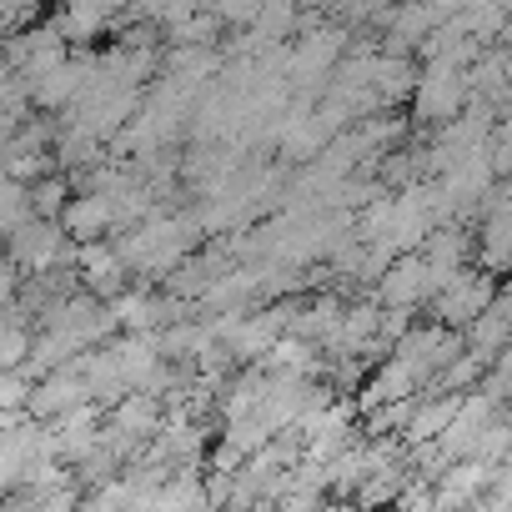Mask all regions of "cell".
Listing matches in <instances>:
<instances>
[{
    "label": "cell",
    "mask_w": 512,
    "mask_h": 512,
    "mask_svg": "<svg viewBox=\"0 0 512 512\" xmlns=\"http://www.w3.org/2000/svg\"><path fill=\"white\" fill-rule=\"evenodd\" d=\"M196 221L186 216H146L126 231L121 241V262L146 272V277H161V272H176V262H186L191 246H196Z\"/></svg>",
    "instance_id": "obj_1"
},
{
    "label": "cell",
    "mask_w": 512,
    "mask_h": 512,
    "mask_svg": "<svg viewBox=\"0 0 512 512\" xmlns=\"http://www.w3.org/2000/svg\"><path fill=\"white\" fill-rule=\"evenodd\" d=\"M442 282H447V277L427 262L422 251H402V256H392V262H387V272H382V282H377V302L407 312V307L432 302V297L442 292Z\"/></svg>",
    "instance_id": "obj_2"
},
{
    "label": "cell",
    "mask_w": 512,
    "mask_h": 512,
    "mask_svg": "<svg viewBox=\"0 0 512 512\" xmlns=\"http://www.w3.org/2000/svg\"><path fill=\"white\" fill-rule=\"evenodd\" d=\"M6 241H11V267H16V272H56L66 256H71L66 226H56V221H46V216L21 221Z\"/></svg>",
    "instance_id": "obj_3"
},
{
    "label": "cell",
    "mask_w": 512,
    "mask_h": 512,
    "mask_svg": "<svg viewBox=\"0 0 512 512\" xmlns=\"http://www.w3.org/2000/svg\"><path fill=\"white\" fill-rule=\"evenodd\" d=\"M492 297H497V287L487 272H452L442 282V292L432 297V312L442 327H472L492 307Z\"/></svg>",
    "instance_id": "obj_4"
},
{
    "label": "cell",
    "mask_w": 512,
    "mask_h": 512,
    "mask_svg": "<svg viewBox=\"0 0 512 512\" xmlns=\"http://www.w3.org/2000/svg\"><path fill=\"white\" fill-rule=\"evenodd\" d=\"M86 402H91V387H86L81 367L71 362V367L46 372V377L31 387L26 412H31V417H66V412H76V407H86Z\"/></svg>",
    "instance_id": "obj_5"
},
{
    "label": "cell",
    "mask_w": 512,
    "mask_h": 512,
    "mask_svg": "<svg viewBox=\"0 0 512 512\" xmlns=\"http://www.w3.org/2000/svg\"><path fill=\"white\" fill-rule=\"evenodd\" d=\"M61 226H66V236L71 241H101L111 226H116V211H111V196H81V201H71L66 206V216H61Z\"/></svg>",
    "instance_id": "obj_6"
},
{
    "label": "cell",
    "mask_w": 512,
    "mask_h": 512,
    "mask_svg": "<svg viewBox=\"0 0 512 512\" xmlns=\"http://www.w3.org/2000/svg\"><path fill=\"white\" fill-rule=\"evenodd\" d=\"M76 262H81V277L96 287V297H116V292H121V272H126V262H121V251H116V246H106V241H86Z\"/></svg>",
    "instance_id": "obj_7"
},
{
    "label": "cell",
    "mask_w": 512,
    "mask_h": 512,
    "mask_svg": "<svg viewBox=\"0 0 512 512\" xmlns=\"http://www.w3.org/2000/svg\"><path fill=\"white\" fill-rule=\"evenodd\" d=\"M31 347H36V337H31L26 322L6 307V312H0V372H21V367L31 362Z\"/></svg>",
    "instance_id": "obj_8"
},
{
    "label": "cell",
    "mask_w": 512,
    "mask_h": 512,
    "mask_svg": "<svg viewBox=\"0 0 512 512\" xmlns=\"http://www.w3.org/2000/svg\"><path fill=\"white\" fill-rule=\"evenodd\" d=\"M31 402V377L21 372H0V417H16Z\"/></svg>",
    "instance_id": "obj_9"
},
{
    "label": "cell",
    "mask_w": 512,
    "mask_h": 512,
    "mask_svg": "<svg viewBox=\"0 0 512 512\" xmlns=\"http://www.w3.org/2000/svg\"><path fill=\"white\" fill-rule=\"evenodd\" d=\"M61 206H66V191H61V181H56V176H51V181H41V186L31 191V216H46V221H51Z\"/></svg>",
    "instance_id": "obj_10"
},
{
    "label": "cell",
    "mask_w": 512,
    "mask_h": 512,
    "mask_svg": "<svg viewBox=\"0 0 512 512\" xmlns=\"http://www.w3.org/2000/svg\"><path fill=\"white\" fill-rule=\"evenodd\" d=\"M16 292H21V272H16L11 262H0V312L16 302Z\"/></svg>",
    "instance_id": "obj_11"
},
{
    "label": "cell",
    "mask_w": 512,
    "mask_h": 512,
    "mask_svg": "<svg viewBox=\"0 0 512 512\" xmlns=\"http://www.w3.org/2000/svg\"><path fill=\"white\" fill-rule=\"evenodd\" d=\"M6 126H11V121H6V116H0V131H6ZM0 141H6V136H0Z\"/></svg>",
    "instance_id": "obj_12"
}]
</instances>
